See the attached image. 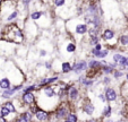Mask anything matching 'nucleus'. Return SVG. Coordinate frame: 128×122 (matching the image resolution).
<instances>
[{"mask_svg":"<svg viewBox=\"0 0 128 122\" xmlns=\"http://www.w3.org/2000/svg\"><path fill=\"white\" fill-rule=\"evenodd\" d=\"M124 76H125V72L124 71H121V70H119V69L114 70V79H119V78H121V77H124Z\"/></svg>","mask_w":128,"mask_h":122,"instance_id":"nucleus-30","label":"nucleus"},{"mask_svg":"<svg viewBox=\"0 0 128 122\" xmlns=\"http://www.w3.org/2000/svg\"><path fill=\"white\" fill-rule=\"evenodd\" d=\"M118 42L121 46H128V33L121 34L118 38Z\"/></svg>","mask_w":128,"mask_h":122,"instance_id":"nucleus-22","label":"nucleus"},{"mask_svg":"<svg viewBox=\"0 0 128 122\" xmlns=\"http://www.w3.org/2000/svg\"><path fill=\"white\" fill-rule=\"evenodd\" d=\"M15 44L9 43L7 41L0 40V55L1 57H8L9 54L14 53L15 51Z\"/></svg>","mask_w":128,"mask_h":122,"instance_id":"nucleus-8","label":"nucleus"},{"mask_svg":"<svg viewBox=\"0 0 128 122\" xmlns=\"http://www.w3.org/2000/svg\"><path fill=\"white\" fill-rule=\"evenodd\" d=\"M94 84H95V81L93 80V79L85 77V79L83 80V83H82L80 85H82V86H84V87H92Z\"/></svg>","mask_w":128,"mask_h":122,"instance_id":"nucleus-27","label":"nucleus"},{"mask_svg":"<svg viewBox=\"0 0 128 122\" xmlns=\"http://www.w3.org/2000/svg\"><path fill=\"white\" fill-rule=\"evenodd\" d=\"M72 104L69 103L68 101H66V102H61L60 104H59L58 106H57V109L54 110V112H53V114H54V119L58 120V121H64V120L67 119L68 114H69L72 111H70V106H72Z\"/></svg>","mask_w":128,"mask_h":122,"instance_id":"nucleus-5","label":"nucleus"},{"mask_svg":"<svg viewBox=\"0 0 128 122\" xmlns=\"http://www.w3.org/2000/svg\"><path fill=\"white\" fill-rule=\"evenodd\" d=\"M87 65H88V69L90 70H100L103 65L102 61H98V60L94 59H91L87 61Z\"/></svg>","mask_w":128,"mask_h":122,"instance_id":"nucleus-16","label":"nucleus"},{"mask_svg":"<svg viewBox=\"0 0 128 122\" xmlns=\"http://www.w3.org/2000/svg\"><path fill=\"white\" fill-rule=\"evenodd\" d=\"M24 26H25V32H26V37L27 40L30 41H33L38 37L39 35V26L35 24L34 22H32L31 19H27L26 22L24 23Z\"/></svg>","mask_w":128,"mask_h":122,"instance_id":"nucleus-6","label":"nucleus"},{"mask_svg":"<svg viewBox=\"0 0 128 122\" xmlns=\"http://www.w3.org/2000/svg\"><path fill=\"white\" fill-rule=\"evenodd\" d=\"M4 105L6 106V108L9 110V112L12 113V114H17V109H16V106H15V104H14V102L12 101H6L5 103H4Z\"/></svg>","mask_w":128,"mask_h":122,"instance_id":"nucleus-21","label":"nucleus"},{"mask_svg":"<svg viewBox=\"0 0 128 122\" xmlns=\"http://www.w3.org/2000/svg\"><path fill=\"white\" fill-rule=\"evenodd\" d=\"M58 49L61 57L66 58V59H70V58H72L74 53L76 52L77 46H76L75 40L66 33L64 36H61L60 41L58 42Z\"/></svg>","mask_w":128,"mask_h":122,"instance_id":"nucleus-3","label":"nucleus"},{"mask_svg":"<svg viewBox=\"0 0 128 122\" xmlns=\"http://www.w3.org/2000/svg\"><path fill=\"white\" fill-rule=\"evenodd\" d=\"M80 110L86 115H88V117H93V115H94L96 108H95V105L90 100H86V101H84V102H82V100H80Z\"/></svg>","mask_w":128,"mask_h":122,"instance_id":"nucleus-10","label":"nucleus"},{"mask_svg":"<svg viewBox=\"0 0 128 122\" xmlns=\"http://www.w3.org/2000/svg\"><path fill=\"white\" fill-rule=\"evenodd\" d=\"M20 100L26 106H31L36 103V96L34 93H23V95L20 96Z\"/></svg>","mask_w":128,"mask_h":122,"instance_id":"nucleus-14","label":"nucleus"},{"mask_svg":"<svg viewBox=\"0 0 128 122\" xmlns=\"http://www.w3.org/2000/svg\"><path fill=\"white\" fill-rule=\"evenodd\" d=\"M0 118H2V115H1V111H0Z\"/></svg>","mask_w":128,"mask_h":122,"instance_id":"nucleus-35","label":"nucleus"},{"mask_svg":"<svg viewBox=\"0 0 128 122\" xmlns=\"http://www.w3.org/2000/svg\"><path fill=\"white\" fill-rule=\"evenodd\" d=\"M109 53H110V50H109V49H103L102 51H100V52L98 53L96 58H99V59H103V58L108 57Z\"/></svg>","mask_w":128,"mask_h":122,"instance_id":"nucleus-28","label":"nucleus"},{"mask_svg":"<svg viewBox=\"0 0 128 122\" xmlns=\"http://www.w3.org/2000/svg\"><path fill=\"white\" fill-rule=\"evenodd\" d=\"M102 40L106 41L108 43V46H116V44H118V38L116 37V33L114 29L111 28H106L102 33Z\"/></svg>","mask_w":128,"mask_h":122,"instance_id":"nucleus-7","label":"nucleus"},{"mask_svg":"<svg viewBox=\"0 0 128 122\" xmlns=\"http://www.w3.org/2000/svg\"><path fill=\"white\" fill-rule=\"evenodd\" d=\"M104 95H106V102H109V103H114L118 98V94H117L116 89L112 88V87H106L104 88Z\"/></svg>","mask_w":128,"mask_h":122,"instance_id":"nucleus-13","label":"nucleus"},{"mask_svg":"<svg viewBox=\"0 0 128 122\" xmlns=\"http://www.w3.org/2000/svg\"><path fill=\"white\" fill-rule=\"evenodd\" d=\"M62 75H67L69 72L72 71V65L69 61H60V65H59V70Z\"/></svg>","mask_w":128,"mask_h":122,"instance_id":"nucleus-15","label":"nucleus"},{"mask_svg":"<svg viewBox=\"0 0 128 122\" xmlns=\"http://www.w3.org/2000/svg\"><path fill=\"white\" fill-rule=\"evenodd\" d=\"M102 118H103L104 120L106 119H110L112 115V106L110 105V104H108V105H106L103 108V110H102Z\"/></svg>","mask_w":128,"mask_h":122,"instance_id":"nucleus-19","label":"nucleus"},{"mask_svg":"<svg viewBox=\"0 0 128 122\" xmlns=\"http://www.w3.org/2000/svg\"><path fill=\"white\" fill-rule=\"evenodd\" d=\"M80 88H78L76 85L72 84V86H70L69 91H68V102L69 103H72V105L76 103H80Z\"/></svg>","mask_w":128,"mask_h":122,"instance_id":"nucleus-9","label":"nucleus"},{"mask_svg":"<svg viewBox=\"0 0 128 122\" xmlns=\"http://www.w3.org/2000/svg\"><path fill=\"white\" fill-rule=\"evenodd\" d=\"M30 19L32 22H34L39 28H49L52 25V18L46 12V10H34L31 12Z\"/></svg>","mask_w":128,"mask_h":122,"instance_id":"nucleus-4","label":"nucleus"},{"mask_svg":"<svg viewBox=\"0 0 128 122\" xmlns=\"http://www.w3.org/2000/svg\"><path fill=\"white\" fill-rule=\"evenodd\" d=\"M48 54H49L48 50H44V49H41V50H40V57H41V58L46 57Z\"/></svg>","mask_w":128,"mask_h":122,"instance_id":"nucleus-31","label":"nucleus"},{"mask_svg":"<svg viewBox=\"0 0 128 122\" xmlns=\"http://www.w3.org/2000/svg\"><path fill=\"white\" fill-rule=\"evenodd\" d=\"M1 40L7 41L12 44H23L25 41V35L22 28L16 23H10L2 28Z\"/></svg>","mask_w":128,"mask_h":122,"instance_id":"nucleus-2","label":"nucleus"},{"mask_svg":"<svg viewBox=\"0 0 128 122\" xmlns=\"http://www.w3.org/2000/svg\"><path fill=\"white\" fill-rule=\"evenodd\" d=\"M111 83H112V79H111V77H110V76H104V77H103V80H102V84H103L104 86L109 87V86H110V85H111Z\"/></svg>","mask_w":128,"mask_h":122,"instance_id":"nucleus-29","label":"nucleus"},{"mask_svg":"<svg viewBox=\"0 0 128 122\" xmlns=\"http://www.w3.org/2000/svg\"><path fill=\"white\" fill-rule=\"evenodd\" d=\"M66 120H68L69 122H78V114L76 112H72H72L68 114V117Z\"/></svg>","mask_w":128,"mask_h":122,"instance_id":"nucleus-26","label":"nucleus"},{"mask_svg":"<svg viewBox=\"0 0 128 122\" xmlns=\"http://www.w3.org/2000/svg\"><path fill=\"white\" fill-rule=\"evenodd\" d=\"M99 98L101 100V102H106V95H104V93L99 94Z\"/></svg>","mask_w":128,"mask_h":122,"instance_id":"nucleus-32","label":"nucleus"},{"mask_svg":"<svg viewBox=\"0 0 128 122\" xmlns=\"http://www.w3.org/2000/svg\"><path fill=\"white\" fill-rule=\"evenodd\" d=\"M61 122H69L68 120H64V121H61Z\"/></svg>","mask_w":128,"mask_h":122,"instance_id":"nucleus-34","label":"nucleus"},{"mask_svg":"<svg viewBox=\"0 0 128 122\" xmlns=\"http://www.w3.org/2000/svg\"><path fill=\"white\" fill-rule=\"evenodd\" d=\"M101 72H103L106 76H110V75H114V69L112 67H110L108 63H103L101 67Z\"/></svg>","mask_w":128,"mask_h":122,"instance_id":"nucleus-20","label":"nucleus"},{"mask_svg":"<svg viewBox=\"0 0 128 122\" xmlns=\"http://www.w3.org/2000/svg\"><path fill=\"white\" fill-rule=\"evenodd\" d=\"M33 122H35V121H33Z\"/></svg>","mask_w":128,"mask_h":122,"instance_id":"nucleus-36","label":"nucleus"},{"mask_svg":"<svg viewBox=\"0 0 128 122\" xmlns=\"http://www.w3.org/2000/svg\"><path fill=\"white\" fill-rule=\"evenodd\" d=\"M12 87V84L8 77H4V78L0 79V89L7 91V89H10Z\"/></svg>","mask_w":128,"mask_h":122,"instance_id":"nucleus-17","label":"nucleus"},{"mask_svg":"<svg viewBox=\"0 0 128 122\" xmlns=\"http://www.w3.org/2000/svg\"><path fill=\"white\" fill-rule=\"evenodd\" d=\"M16 93H17L16 89H15V87L12 86L10 89H7V91H2V92H1V94H0V96H1L4 100L9 101V98H12Z\"/></svg>","mask_w":128,"mask_h":122,"instance_id":"nucleus-18","label":"nucleus"},{"mask_svg":"<svg viewBox=\"0 0 128 122\" xmlns=\"http://www.w3.org/2000/svg\"><path fill=\"white\" fill-rule=\"evenodd\" d=\"M0 111H1V115H2V118H5V119H7V120H8V118H9V115H12V113L9 112V110H8L4 104L2 105H0Z\"/></svg>","mask_w":128,"mask_h":122,"instance_id":"nucleus-25","label":"nucleus"},{"mask_svg":"<svg viewBox=\"0 0 128 122\" xmlns=\"http://www.w3.org/2000/svg\"><path fill=\"white\" fill-rule=\"evenodd\" d=\"M50 119H51L50 113L46 110H42V109H40V110L34 114V121L35 122H49Z\"/></svg>","mask_w":128,"mask_h":122,"instance_id":"nucleus-12","label":"nucleus"},{"mask_svg":"<svg viewBox=\"0 0 128 122\" xmlns=\"http://www.w3.org/2000/svg\"><path fill=\"white\" fill-rule=\"evenodd\" d=\"M87 69H88V65H87V61L84 60V59L76 60L75 62L72 63V71L75 72V74H77V75L86 71Z\"/></svg>","mask_w":128,"mask_h":122,"instance_id":"nucleus-11","label":"nucleus"},{"mask_svg":"<svg viewBox=\"0 0 128 122\" xmlns=\"http://www.w3.org/2000/svg\"><path fill=\"white\" fill-rule=\"evenodd\" d=\"M88 26L80 20V17H74L66 22V33L75 41H80L85 34L88 33Z\"/></svg>","mask_w":128,"mask_h":122,"instance_id":"nucleus-1","label":"nucleus"},{"mask_svg":"<svg viewBox=\"0 0 128 122\" xmlns=\"http://www.w3.org/2000/svg\"><path fill=\"white\" fill-rule=\"evenodd\" d=\"M20 115H22V117L24 118V119L26 120L27 122H33L34 121V115L32 114V113L30 112L28 110L25 111V112H23V113H20Z\"/></svg>","mask_w":128,"mask_h":122,"instance_id":"nucleus-23","label":"nucleus"},{"mask_svg":"<svg viewBox=\"0 0 128 122\" xmlns=\"http://www.w3.org/2000/svg\"><path fill=\"white\" fill-rule=\"evenodd\" d=\"M104 122H116V121H114V120H111V119H106Z\"/></svg>","mask_w":128,"mask_h":122,"instance_id":"nucleus-33","label":"nucleus"},{"mask_svg":"<svg viewBox=\"0 0 128 122\" xmlns=\"http://www.w3.org/2000/svg\"><path fill=\"white\" fill-rule=\"evenodd\" d=\"M51 3L56 7V9H60V8L65 7V6L67 5V1H65V0H54V1H52Z\"/></svg>","mask_w":128,"mask_h":122,"instance_id":"nucleus-24","label":"nucleus"}]
</instances>
